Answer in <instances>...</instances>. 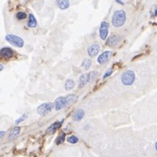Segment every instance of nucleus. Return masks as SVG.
I'll return each mask as SVG.
<instances>
[{
	"label": "nucleus",
	"mask_w": 157,
	"mask_h": 157,
	"mask_svg": "<svg viewBox=\"0 0 157 157\" xmlns=\"http://www.w3.org/2000/svg\"><path fill=\"white\" fill-rule=\"evenodd\" d=\"M136 80V75L133 71L127 70L121 76V81L124 86H132Z\"/></svg>",
	"instance_id": "2"
},
{
	"label": "nucleus",
	"mask_w": 157,
	"mask_h": 157,
	"mask_svg": "<svg viewBox=\"0 0 157 157\" xmlns=\"http://www.w3.org/2000/svg\"><path fill=\"white\" fill-rule=\"evenodd\" d=\"M6 40L12 45H13L14 47L17 48H22L24 46V41L22 38H21L20 36H17L15 35H6Z\"/></svg>",
	"instance_id": "3"
},
{
	"label": "nucleus",
	"mask_w": 157,
	"mask_h": 157,
	"mask_svg": "<svg viewBox=\"0 0 157 157\" xmlns=\"http://www.w3.org/2000/svg\"><path fill=\"white\" fill-rule=\"evenodd\" d=\"M89 82L88 75L87 74H82L79 78V87H85Z\"/></svg>",
	"instance_id": "15"
},
{
	"label": "nucleus",
	"mask_w": 157,
	"mask_h": 157,
	"mask_svg": "<svg viewBox=\"0 0 157 157\" xmlns=\"http://www.w3.org/2000/svg\"><path fill=\"white\" fill-rule=\"evenodd\" d=\"M153 15H157V6H156L155 10H154V13H153Z\"/></svg>",
	"instance_id": "29"
},
{
	"label": "nucleus",
	"mask_w": 157,
	"mask_h": 157,
	"mask_svg": "<svg viewBox=\"0 0 157 157\" xmlns=\"http://www.w3.org/2000/svg\"><path fill=\"white\" fill-rule=\"evenodd\" d=\"M27 117H28V115L27 114H22L17 120H15V124H21V122H23L25 119H27Z\"/></svg>",
	"instance_id": "24"
},
{
	"label": "nucleus",
	"mask_w": 157,
	"mask_h": 157,
	"mask_svg": "<svg viewBox=\"0 0 157 157\" xmlns=\"http://www.w3.org/2000/svg\"><path fill=\"white\" fill-rule=\"evenodd\" d=\"M126 21V13L123 10L115 11L112 17V24L115 27H121Z\"/></svg>",
	"instance_id": "1"
},
{
	"label": "nucleus",
	"mask_w": 157,
	"mask_h": 157,
	"mask_svg": "<svg viewBox=\"0 0 157 157\" xmlns=\"http://www.w3.org/2000/svg\"><path fill=\"white\" fill-rule=\"evenodd\" d=\"M16 18H17V20H25V19L27 18V13H26L25 12H19V13H17V14H16Z\"/></svg>",
	"instance_id": "23"
},
{
	"label": "nucleus",
	"mask_w": 157,
	"mask_h": 157,
	"mask_svg": "<svg viewBox=\"0 0 157 157\" xmlns=\"http://www.w3.org/2000/svg\"><path fill=\"white\" fill-rule=\"evenodd\" d=\"M100 50V46L97 43H94V44H91L88 47L87 53L91 57H95L99 54Z\"/></svg>",
	"instance_id": "7"
},
{
	"label": "nucleus",
	"mask_w": 157,
	"mask_h": 157,
	"mask_svg": "<svg viewBox=\"0 0 157 157\" xmlns=\"http://www.w3.org/2000/svg\"><path fill=\"white\" fill-rule=\"evenodd\" d=\"M54 108L57 111L62 110V109H64L68 106H69V101L67 99L66 96H59L58 97L55 102H54Z\"/></svg>",
	"instance_id": "5"
},
{
	"label": "nucleus",
	"mask_w": 157,
	"mask_h": 157,
	"mask_svg": "<svg viewBox=\"0 0 157 157\" xmlns=\"http://www.w3.org/2000/svg\"><path fill=\"white\" fill-rule=\"evenodd\" d=\"M75 87V81L72 80H68L65 83V89L69 91V90H72Z\"/></svg>",
	"instance_id": "18"
},
{
	"label": "nucleus",
	"mask_w": 157,
	"mask_h": 157,
	"mask_svg": "<svg viewBox=\"0 0 157 157\" xmlns=\"http://www.w3.org/2000/svg\"><path fill=\"white\" fill-rule=\"evenodd\" d=\"M20 133H21V127L20 126H15L10 131L8 137H9V139H14L20 134Z\"/></svg>",
	"instance_id": "16"
},
{
	"label": "nucleus",
	"mask_w": 157,
	"mask_h": 157,
	"mask_svg": "<svg viewBox=\"0 0 157 157\" xmlns=\"http://www.w3.org/2000/svg\"><path fill=\"white\" fill-rule=\"evenodd\" d=\"M154 147H155V149H156V151H157V141H156V143H155Z\"/></svg>",
	"instance_id": "30"
},
{
	"label": "nucleus",
	"mask_w": 157,
	"mask_h": 157,
	"mask_svg": "<svg viewBox=\"0 0 157 157\" xmlns=\"http://www.w3.org/2000/svg\"><path fill=\"white\" fill-rule=\"evenodd\" d=\"M37 19L35 18V16L30 13L28 15V27H30V28H35L37 27Z\"/></svg>",
	"instance_id": "14"
},
{
	"label": "nucleus",
	"mask_w": 157,
	"mask_h": 157,
	"mask_svg": "<svg viewBox=\"0 0 157 157\" xmlns=\"http://www.w3.org/2000/svg\"><path fill=\"white\" fill-rule=\"evenodd\" d=\"M84 115H85L84 110H82V109H78V110H76L74 112V114H73V120H74V121H76V122L81 121V120L84 117Z\"/></svg>",
	"instance_id": "12"
},
{
	"label": "nucleus",
	"mask_w": 157,
	"mask_h": 157,
	"mask_svg": "<svg viewBox=\"0 0 157 157\" xmlns=\"http://www.w3.org/2000/svg\"><path fill=\"white\" fill-rule=\"evenodd\" d=\"M109 32V24L107 21H102L100 27V37L101 40L105 41L108 37Z\"/></svg>",
	"instance_id": "6"
},
{
	"label": "nucleus",
	"mask_w": 157,
	"mask_h": 157,
	"mask_svg": "<svg viewBox=\"0 0 157 157\" xmlns=\"http://www.w3.org/2000/svg\"><path fill=\"white\" fill-rule=\"evenodd\" d=\"M112 73H113V70H112V69H109L108 71H107V73L103 75V79H107V77H109V76L112 74Z\"/></svg>",
	"instance_id": "25"
},
{
	"label": "nucleus",
	"mask_w": 157,
	"mask_h": 157,
	"mask_svg": "<svg viewBox=\"0 0 157 157\" xmlns=\"http://www.w3.org/2000/svg\"><path fill=\"white\" fill-rule=\"evenodd\" d=\"M121 40V36L118 35H112L109 37L107 38V45L109 47L115 46Z\"/></svg>",
	"instance_id": "11"
},
{
	"label": "nucleus",
	"mask_w": 157,
	"mask_h": 157,
	"mask_svg": "<svg viewBox=\"0 0 157 157\" xmlns=\"http://www.w3.org/2000/svg\"><path fill=\"white\" fill-rule=\"evenodd\" d=\"M115 1H116V3H118L120 5H123V2L122 1V0H115Z\"/></svg>",
	"instance_id": "27"
},
{
	"label": "nucleus",
	"mask_w": 157,
	"mask_h": 157,
	"mask_svg": "<svg viewBox=\"0 0 157 157\" xmlns=\"http://www.w3.org/2000/svg\"><path fill=\"white\" fill-rule=\"evenodd\" d=\"M67 141L70 144H76L79 141V139L76 135H71L67 139Z\"/></svg>",
	"instance_id": "22"
},
{
	"label": "nucleus",
	"mask_w": 157,
	"mask_h": 157,
	"mask_svg": "<svg viewBox=\"0 0 157 157\" xmlns=\"http://www.w3.org/2000/svg\"><path fill=\"white\" fill-rule=\"evenodd\" d=\"M87 75H88L89 82H92L99 77V73L98 72H90L89 73H87Z\"/></svg>",
	"instance_id": "17"
},
{
	"label": "nucleus",
	"mask_w": 157,
	"mask_h": 157,
	"mask_svg": "<svg viewBox=\"0 0 157 157\" xmlns=\"http://www.w3.org/2000/svg\"><path fill=\"white\" fill-rule=\"evenodd\" d=\"M63 122H64V120L62 119L61 121H57V122L52 124L50 125V126L46 129V133H49V134L54 133L56 131H58V130L62 126V124H63Z\"/></svg>",
	"instance_id": "10"
},
{
	"label": "nucleus",
	"mask_w": 157,
	"mask_h": 157,
	"mask_svg": "<svg viewBox=\"0 0 157 157\" xmlns=\"http://www.w3.org/2000/svg\"><path fill=\"white\" fill-rule=\"evenodd\" d=\"M112 55V52L110 50H106L104 51L101 55H100L98 57V63L100 65H105L108 62L110 57Z\"/></svg>",
	"instance_id": "8"
},
{
	"label": "nucleus",
	"mask_w": 157,
	"mask_h": 157,
	"mask_svg": "<svg viewBox=\"0 0 157 157\" xmlns=\"http://www.w3.org/2000/svg\"><path fill=\"white\" fill-rule=\"evenodd\" d=\"M56 1H57V6L60 10H66L70 6L69 0H56Z\"/></svg>",
	"instance_id": "13"
},
{
	"label": "nucleus",
	"mask_w": 157,
	"mask_h": 157,
	"mask_svg": "<svg viewBox=\"0 0 157 157\" xmlns=\"http://www.w3.org/2000/svg\"><path fill=\"white\" fill-rule=\"evenodd\" d=\"M67 99L69 101V106L73 103H75L76 101H77V96L76 95H68L67 96Z\"/></svg>",
	"instance_id": "21"
},
{
	"label": "nucleus",
	"mask_w": 157,
	"mask_h": 157,
	"mask_svg": "<svg viewBox=\"0 0 157 157\" xmlns=\"http://www.w3.org/2000/svg\"><path fill=\"white\" fill-rule=\"evenodd\" d=\"M5 134H6V132H5V131H0V140H1V139L5 136Z\"/></svg>",
	"instance_id": "26"
},
{
	"label": "nucleus",
	"mask_w": 157,
	"mask_h": 157,
	"mask_svg": "<svg viewBox=\"0 0 157 157\" xmlns=\"http://www.w3.org/2000/svg\"><path fill=\"white\" fill-rule=\"evenodd\" d=\"M54 108V104L52 103H43L40 106H38L37 108V113L38 115L44 117L47 114H49Z\"/></svg>",
	"instance_id": "4"
},
{
	"label": "nucleus",
	"mask_w": 157,
	"mask_h": 157,
	"mask_svg": "<svg viewBox=\"0 0 157 157\" xmlns=\"http://www.w3.org/2000/svg\"><path fill=\"white\" fill-rule=\"evenodd\" d=\"M14 56V50L10 47H4L0 50V57L4 58H11Z\"/></svg>",
	"instance_id": "9"
},
{
	"label": "nucleus",
	"mask_w": 157,
	"mask_h": 157,
	"mask_svg": "<svg viewBox=\"0 0 157 157\" xmlns=\"http://www.w3.org/2000/svg\"><path fill=\"white\" fill-rule=\"evenodd\" d=\"M65 140H66V133H61V134L56 139V144L57 145L62 144Z\"/></svg>",
	"instance_id": "20"
},
{
	"label": "nucleus",
	"mask_w": 157,
	"mask_h": 157,
	"mask_svg": "<svg viewBox=\"0 0 157 157\" xmlns=\"http://www.w3.org/2000/svg\"><path fill=\"white\" fill-rule=\"evenodd\" d=\"M81 66H82L83 69H85V70H89V69L91 68V59H85V60H83V62L82 63Z\"/></svg>",
	"instance_id": "19"
},
{
	"label": "nucleus",
	"mask_w": 157,
	"mask_h": 157,
	"mask_svg": "<svg viewBox=\"0 0 157 157\" xmlns=\"http://www.w3.org/2000/svg\"><path fill=\"white\" fill-rule=\"evenodd\" d=\"M3 70H4V66L0 64V72H2Z\"/></svg>",
	"instance_id": "28"
}]
</instances>
